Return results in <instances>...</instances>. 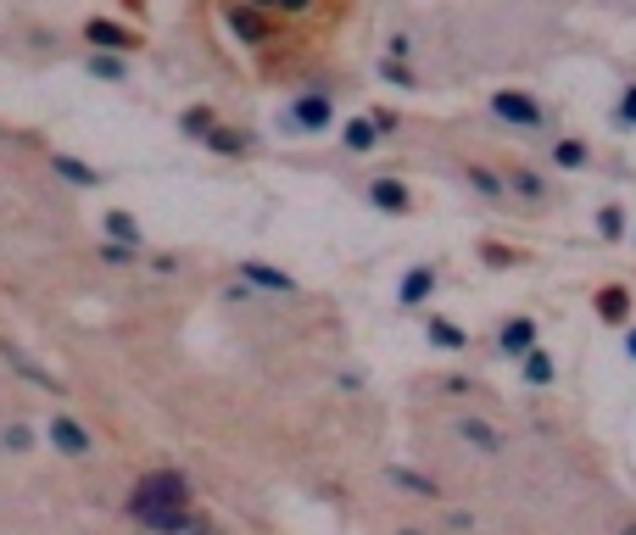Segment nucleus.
Listing matches in <instances>:
<instances>
[{
  "mask_svg": "<svg viewBox=\"0 0 636 535\" xmlns=\"http://www.w3.org/2000/svg\"><path fill=\"white\" fill-rule=\"evenodd\" d=\"M51 168L68 179V184H79V190H89V184H101V173H95L89 162H79V157H68V151H57L51 157Z\"/></svg>",
  "mask_w": 636,
  "mask_h": 535,
  "instance_id": "24",
  "label": "nucleus"
},
{
  "mask_svg": "<svg viewBox=\"0 0 636 535\" xmlns=\"http://www.w3.org/2000/svg\"><path fill=\"white\" fill-rule=\"evenodd\" d=\"M380 78H385L391 89H419V73H413V62H397V57H380Z\"/></svg>",
  "mask_w": 636,
  "mask_h": 535,
  "instance_id": "25",
  "label": "nucleus"
},
{
  "mask_svg": "<svg viewBox=\"0 0 636 535\" xmlns=\"http://www.w3.org/2000/svg\"><path fill=\"white\" fill-rule=\"evenodd\" d=\"M213 129H218V112H213L207 101H195V107L179 112V134H190V139H207Z\"/></svg>",
  "mask_w": 636,
  "mask_h": 535,
  "instance_id": "23",
  "label": "nucleus"
},
{
  "mask_svg": "<svg viewBox=\"0 0 636 535\" xmlns=\"http://www.w3.org/2000/svg\"><path fill=\"white\" fill-rule=\"evenodd\" d=\"M442 535H475L480 530V519L469 513V508H453V502H442V524H435Z\"/></svg>",
  "mask_w": 636,
  "mask_h": 535,
  "instance_id": "26",
  "label": "nucleus"
},
{
  "mask_svg": "<svg viewBox=\"0 0 636 535\" xmlns=\"http://www.w3.org/2000/svg\"><path fill=\"white\" fill-rule=\"evenodd\" d=\"M625 357H631V363H636V324H631V329H625Z\"/></svg>",
  "mask_w": 636,
  "mask_h": 535,
  "instance_id": "34",
  "label": "nucleus"
},
{
  "mask_svg": "<svg viewBox=\"0 0 636 535\" xmlns=\"http://www.w3.org/2000/svg\"><path fill=\"white\" fill-rule=\"evenodd\" d=\"M519 379L530 385V391H548V385L559 379V363H553V352H548V346L525 352V357H519Z\"/></svg>",
  "mask_w": 636,
  "mask_h": 535,
  "instance_id": "19",
  "label": "nucleus"
},
{
  "mask_svg": "<svg viewBox=\"0 0 636 535\" xmlns=\"http://www.w3.org/2000/svg\"><path fill=\"white\" fill-rule=\"evenodd\" d=\"M548 157H553V168L575 173V168H586V162H592V145H586L580 134H559V139L548 145Z\"/></svg>",
  "mask_w": 636,
  "mask_h": 535,
  "instance_id": "20",
  "label": "nucleus"
},
{
  "mask_svg": "<svg viewBox=\"0 0 636 535\" xmlns=\"http://www.w3.org/2000/svg\"><path fill=\"white\" fill-rule=\"evenodd\" d=\"M503 179H508V190H514V202H525V207H548V173H536V168H503Z\"/></svg>",
  "mask_w": 636,
  "mask_h": 535,
  "instance_id": "13",
  "label": "nucleus"
},
{
  "mask_svg": "<svg viewBox=\"0 0 636 535\" xmlns=\"http://www.w3.org/2000/svg\"><path fill=\"white\" fill-rule=\"evenodd\" d=\"M485 112H492L503 129H519V134H542V129H548V107L536 101L530 89H492Z\"/></svg>",
  "mask_w": 636,
  "mask_h": 535,
  "instance_id": "1",
  "label": "nucleus"
},
{
  "mask_svg": "<svg viewBox=\"0 0 636 535\" xmlns=\"http://www.w3.org/2000/svg\"><path fill=\"white\" fill-rule=\"evenodd\" d=\"M442 391H453V397H475V379H458V374H453V379H442Z\"/></svg>",
  "mask_w": 636,
  "mask_h": 535,
  "instance_id": "31",
  "label": "nucleus"
},
{
  "mask_svg": "<svg viewBox=\"0 0 636 535\" xmlns=\"http://www.w3.org/2000/svg\"><path fill=\"white\" fill-rule=\"evenodd\" d=\"M620 535H636V524H625V530H620Z\"/></svg>",
  "mask_w": 636,
  "mask_h": 535,
  "instance_id": "35",
  "label": "nucleus"
},
{
  "mask_svg": "<svg viewBox=\"0 0 636 535\" xmlns=\"http://www.w3.org/2000/svg\"><path fill=\"white\" fill-rule=\"evenodd\" d=\"M385 57H397V62H413V57H419V39H413L408 28H397V34L385 39Z\"/></svg>",
  "mask_w": 636,
  "mask_h": 535,
  "instance_id": "28",
  "label": "nucleus"
},
{
  "mask_svg": "<svg viewBox=\"0 0 636 535\" xmlns=\"http://www.w3.org/2000/svg\"><path fill=\"white\" fill-rule=\"evenodd\" d=\"M335 123V101L329 89H302L297 101L285 107V129H302V134H324Z\"/></svg>",
  "mask_w": 636,
  "mask_h": 535,
  "instance_id": "4",
  "label": "nucleus"
},
{
  "mask_svg": "<svg viewBox=\"0 0 636 535\" xmlns=\"http://www.w3.org/2000/svg\"><path fill=\"white\" fill-rule=\"evenodd\" d=\"M235 273L247 279L252 290H274V296H297V279L279 273L274 263H257V257H252V263H235Z\"/></svg>",
  "mask_w": 636,
  "mask_h": 535,
  "instance_id": "12",
  "label": "nucleus"
},
{
  "mask_svg": "<svg viewBox=\"0 0 636 535\" xmlns=\"http://www.w3.org/2000/svg\"><path fill=\"white\" fill-rule=\"evenodd\" d=\"M614 123H620V129H636V84H625L620 107H614Z\"/></svg>",
  "mask_w": 636,
  "mask_h": 535,
  "instance_id": "30",
  "label": "nucleus"
},
{
  "mask_svg": "<svg viewBox=\"0 0 636 535\" xmlns=\"http://www.w3.org/2000/svg\"><path fill=\"white\" fill-rule=\"evenodd\" d=\"M598 234L603 240H625V207H614V202L598 207Z\"/></svg>",
  "mask_w": 636,
  "mask_h": 535,
  "instance_id": "27",
  "label": "nucleus"
},
{
  "mask_svg": "<svg viewBox=\"0 0 636 535\" xmlns=\"http://www.w3.org/2000/svg\"><path fill=\"white\" fill-rule=\"evenodd\" d=\"M363 196H369V207H380V212H413V190H408L403 179H391V173L369 179Z\"/></svg>",
  "mask_w": 636,
  "mask_h": 535,
  "instance_id": "10",
  "label": "nucleus"
},
{
  "mask_svg": "<svg viewBox=\"0 0 636 535\" xmlns=\"http://www.w3.org/2000/svg\"><path fill=\"white\" fill-rule=\"evenodd\" d=\"M453 441L469 447V452H480V458H503L508 452V435L492 418H480V413H458L453 418Z\"/></svg>",
  "mask_w": 636,
  "mask_h": 535,
  "instance_id": "3",
  "label": "nucleus"
},
{
  "mask_svg": "<svg viewBox=\"0 0 636 535\" xmlns=\"http://www.w3.org/2000/svg\"><path fill=\"white\" fill-rule=\"evenodd\" d=\"M385 485H391V491H403V497H413V502H430V508L447 502V485L430 479V474L413 469V463H385Z\"/></svg>",
  "mask_w": 636,
  "mask_h": 535,
  "instance_id": "5",
  "label": "nucleus"
},
{
  "mask_svg": "<svg viewBox=\"0 0 636 535\" xmlns=\"http://www.w3.org/2000/svg\"><path fill=\"white\" fill-rule=\"evenodd\" d=\"M0 363H7L17 379H28L34 391H45V397H62V379H57L51 368H45L39 357H28V352L17 346V340H7V335H0Z\"/></svg>",
  "mask_w": 636,
  "mask_h": 535,
  "instance_id": "6",
  "label": "nucleus"
},
{
  "mask_svg": "<svg viewBox=\"0 0 636 535\" xmlns=\"http://www.w3.org/2000/svg\"><path fill=\"white\" fill-rule=\"evenodd\" d=\"M380 123L374 118H347V123H340V145H347V151L352 157H369V151H380Z\"/></svg>",
  "mask_w": 636,
  "mask_h": 535,
  "instance_id": "18",
  "label": "nucleus"
},
{
  "mask_svg": "<svg viewBox=\"0 0 636 535\" xmlns=\"http://www.w3.org/2000/svg\"><path fill=\"white\" fill-rule=\"evenodd\" d=\"M592 313L609 324V329H631V290L625 284H603L592 296Z\"/></svg>",
  "mask_w": 636,
  "mask_h": 535,
  "instance_id": "14",
  "label": "nucleus"
},
{
  "mask_svg": "<svg viewBox=\"0 0 636 535\" xmlns=\"http://www.w3.org/2000/svg\"><path fill=\"white\" fill-rule=\"evenodd\" d=\"M542 329H536V318L530 313H508L503 324H497V357H508V363H519L525 352H536L542 340H536Z\"/></svg>",
  "mask_w": 636,
  "mask_h": 535,
  "instance_id": "7",
  "label": "nucleus"
},
{
  "mask_svg": "<svg viewBox=\"0 0 636 535\" xmlns=\"http://www.w3.org/2000/svg\"><path fill=\"white\" fill-rule=\"evenodd\" d=\"M202 145H207V151H218V157H235V162H240V157H252V151H257V134H252V129H229V123H218Z\"/></svg>",
  "mask_w": 636,
  "mask_h": 535,
  "instance_id": "15",
  "label": "nucleus"
},
{
  "mask_svg": "<svg viewBox=\"0 0 636 535\" xmlns=\"http://www.w3.org/2000/svg\"><path fill=\"white\" fill-rule=\"evenodd\" d=\"M84 45H89V51L129 57L134 45H140V34H134V28H123V23H112V17H89V23H84Z\"/></svg>",
  "mask_w": 636,
  "mask_h": 535,
  "instance_id": "8",
  "label": "nucleus"
},
{
  "mask_svg": "<svg viewBox=\"0 0 636 535\" xmlns=\"http://www.w3.org/2000/svg\"><path fill=\"white\" fill-rule=\"evenodd\" d=\"M101 229H107V240H118V246H145V229H140V218L134 212H123V207H112L107 218H101Z\"/></svg>",
  "mask_w": 636,
  "mask_h": 535,
  "instance_id": "21",
  "label": "nucleus"
},
{
  "mask_svg": "<svg viewBox=\"0 0 636 535\" xmlns=\"http://www.w3.org/2000/svg\"><path fill=\"white\" fill-rule=\"evenodd\" d=\"M391 535H442V530H424V524H397Z\"/></svg>",
  "mask_w": 636,
  "mask_h": 535,
  "instance_id": "33",
  "label": "nucleus"
},
{
  "mask_svg": "<svg viewBox=\"0 0 636 535\" xmlns=\"http://www.w3.org/2000/svg\"><path fill=\"white\" fill-rule=\"evenodd\" d=\"M369 118H374V123H380V134H391V129H397V112H391V107H374V112H369Z\"/></svg>",
  "mask_w": 636,
  "mask_h": 535,
  "instance_id": "32",
  "label": "nucleus"
},
{
  "mask_svg": "<svg viewBox=\"0 0 636 535\" xmlns=\"http://www.w3.org/2000/svg\"><path fill=\"white\" fill-rule=\"evenodd\" d=\"M39 441H45V429H34L28 418H7V424H0V452H7V458H28Z\"/></svg>",
  "mask_w": 636,
  "mask_h": 535,
  "instance_id": "17",
  "label": "nucleus"
},
{
  "mask_svg": "<svg viewBox=\"0 0 636 535\" xmlns=\"http://www.w3.org/2000/svg\"><path fill=\"white\" fill-rule=\"evenodd\" d=\"M435 284H442V273H435V263H419V268H408V279L397 284V307H403V313H419V307L435 296Z\"/></svg>",
  "mask_w": 636,
  "mask_h": 535,
  "instance_id": "9",
  "label": "nucleus"
},
{
  "mask_svg": "<svg viewBox=\"0 0 636 535\" xmlns=\"http://www.w3.org/2000/svg\"><path fill=\"white\" fill-rule=\"evenodd\" d=\"M464 184L475 190L480 202H492V207H508V202H514L508 179H503V173H492V168H480V162H475V168H464Z\"/></svg>",
  "mask_w": 636,
  "mask_h": 535,
  "instance_id": "16",
  "label": "nucleus"
},
{
  "mask_svg": "<svg viewBox=\"0 0 636 535\" xmlns=\"http://www.w3.org/2000/svg\"><path fill=\"white\" fill-rule=\"evenodd\" d=\"M424 340H430L435 352H447V357H464L469 352V329L453 324V318H442V313H424Z\"/></svg>",
  "mask_w": 636,
  "mask_h": 535,
  "instance_id": "11",
  "label": "nucleus"
},
{
  "mask_svg": "<svg viewBox=\"0 0 636 535\" xmlns=\"http://www.w3.org/2000/svg\"><path fill=\"white\" fill-rule=\"evenodd\" d=\"M101 257H107L112 268H134L140 252H134V246H118V240H101Z\"/></svg>",
  "mask_w": 636,
  "mask_h": 535,
  "instance_id": "29",
  "label": "nucleus"
},
{
  "mask_svg": "<svg viewBox=\"0 0 636 535\" xmlns=\"http://www.w3.org/2000/svg\"><path fill=\"white\" fill-rule=\"evenodd\" d=\"M84 73L101 78V84H123V78H129V62L112 57V51H89V57H84Z\"/></svg>",
  "mask_w": 636,
  "mask_h": 535,
  "instance_id": "22",
  "label": "nucleus"
},
{
  "mask_svg": "<svg viewBox=\"0 0 636 535\" xmlns=\"http://www.w3.org/2000/svg\"><path fill=\"white\" fill-rule=\"evenodd\" d=\"M45 447H51L57 458H68V463H84V458H95V429L84 418H73V413H51L45 418Z\"/></svg>",
  "mask_w": 636,
  "mask_h": 535,
  "instance_id": "2",
  "label": "nucleus"
}]
</instances>
